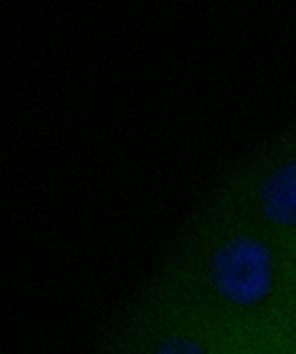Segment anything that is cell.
<instances>
[{"mask_svg": "<svg viewBox=\"0 0 296 354\" xmlns=\"http://www.w3.org/2000/svg\"><path fill=\"white\" fill-rule=\"evenodd\" d=\"M147 286L268 352L296 294V251L256 223L203 200Z\"/></svg>", "mask_w": 296, "mask_h": 354, "instance_id": "6da1fadb", "label": "cell"}, {"mask_svg": "<svg viewBox=\"0 0 296 354\" xmlns=\"http://www.w3.org/2000/svg\"><path fill=\"white\" fill-rule=\"evenodd\" d=\"M102 354H266L145 286L122 306Z\"/></svg>", "mask_w": 296, "mask_h": 354, "instance_id": "3957f363", "label": "cell"}, {"mask_svg": "<svg viewBox=\"0 0 296 354\" xmlns=\"http://www.w3.org/2000/svg\"><path fill=\"white\" fill-rule=\"evenodd\" d=\"M207 200L296 251V119L236 157Z\"/></svg>", "mask_w": 296, "mask_h": 354, "instance_id": "7a4b0ae2", "label": "cell"}, {"mask_svg": "<svg viewBox=\"0 0 296 354\" xmlns=\"http://www.w3.org/2000/svg\"><path fill=\"white\" fill-rule=\"evenodd\" d=\"M266 354H296V294L286 317L281 319V324L276 329L274 342H271Z\"/></svg>", "mask_w": 296, "mask_h": 354, "instance_id": "277c9868", "label": "cell"}]
</instances>
